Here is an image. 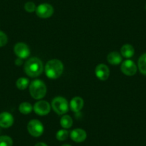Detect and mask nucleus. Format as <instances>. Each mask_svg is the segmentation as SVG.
Wrapping results in <instances>:
<instances>
[{"instance_id": "obj_1", "label": "nucleus", "mask_w": 146, "mask_h": 146, "mask_svg": "<svg viewBox=\"0 0 146 146\" xmlns=\"http://www.w3.org/2000/svg\"><path fill=\"white\" fill-rule=\"evenodd\" d=\"M44 70L42 62L37 57L29 58L25 64V72L30 78L40 76Z\"/></svg>"}, {"instance_id": "obj_2", "label": "nucleus", "mask_w": 146, "mask_h": 146, "mask_svg": "<svg viewBox=\"0 0 146 146\" xmlns=\"http://www.w3.org/2000/svg\"><path fill=\"white\" fill-rule=\"evenodd\" d=\"M64 70V65L60 60L54 59L48 61L44 67L47 77L50 79L55 80L60 78Z\"/></svg>"}, {"instance_id": "obj_3", "label": "nucleus", "mask_w": 146, "mask_h": 146, "mask_svg": "<svg viewBox=\"0 0 146 146\" xmlns=\"http://www.w3.org/2000/svg\"><path fill=\"white\" fill-rule=\"evenodd\" d=\"M29 92L34 99L40 100L46 95L47 87L42 80H35L29 85Z\"/></svg>"}, {"instance_id": "obj_4", "label": "nucleus", "mask_w": 146, "mask_h": 146, "mask_svg": "<svg viewBox=\"0 0 146 146\" xmlns=\"http://www.w3.org/2000/svg\"><path fill=\"white\" fill-rule=\"evenodd\" d=\"M52 108L57 114L64 115L68 111V102L67 100L62 97H56L52 101Z\"/></svg>"}, {"instance_id": "obj_5", "label": "nucleus", "mask_w": 146, "mask_h": 146, "mask_svg": "<svg viewBox=\"0 0 146 146\" xmlns=\"http://www.w3.org/2000/svg\"><path fill=\"white\" fill-rule=\"evenodd\" d=\"M27 130L29 134L33 137H40L43 134L44 126L38 120H32L27 125Z\"/></svg>"}, {"instance_id": "obj_6", "label": "nucleus", "mask_w": 146, "mask_h": 146, "mask_svg": "<svg viewBox=\"0 0 146 146\" xmlns=\"http://www.w3.org/2000/svg\"><path fill=\"white\" fill-rule=\"evenodd\" d=\"M54 13V8L51 5L47 3H43L36 7V14L40 18L47 19L50 17Z\"/></svg>"}, {"instance_id": "obj_7", "label": "nucleus", "mask_w": 146, "mask_h": 146, "mask_svg": "<svg viewBox=\"0 0 146 146\" xmlns=\"http://www.w3.org/2000/svg\"><path fill=\"white\" fill-rule=\"evenodd\" d=\"M50 105L48 102L44 100H40L36 102L33 107L35 113L39 115H47L50 112Z\"/></svg>"}, {"instance_id": "obj_8", "label": "nucleus", "mask_w": 146, "mask_h": 146, "mask_svg": "<svg viewBox=\"0 0 146 146\" xmlns=\"http://www.w3.org/2000/svg\"><path fill=\"white\" fill-rule=\"evenodd\" d=\"M14 52L15 54L20 59H26L30 55V50L25 43H17L14 47Z\"/></svg>"}, {"instance_id": "obj_9", "label": "nucleus", "mask_w": 146, "mask_h": 146, "mask_svg": "<svg viewBox=\"0 0 146 146\" xmlns=\"http://www.w3.org/2000/svg\"><path fill=\"white\" fill-rule=\"evenodd\" d=\"M121 71L124 75L127 76H133L137 72V66L133 60H127L121 64Z\"/></svg>"}, {"instance_id": "obj_10", "label": "nucleus", "mask_w": 146, "mask_h": 146, "mask_svg": "<svg viewBox=\"0 0 146 146\" xmlns=\"http://www.w3.org/2000/svg\"><path fill=\"white\" fill-rule=\"evenodd\" d=\"M95 75L100 80H106L110 76V70L105 64H100L95 68Z\"/></svg>"}, {"instance_id": "obj_11", "label": "nucleus", "mask_w": 146, "mask_h": 146, "mask_svg": "<svg viewBox=\"0 0 146 146\" xmlns=\"http://www.w3.org/2000/svg\"><path fill=\"white\" fill-rule=\"evenodd\" d=\"M14 123V117L9 113L3 112L0 113V127L8 128Z\"/></svg>"}, {"instance_id": "obj_12", "label": "nucleus", "mask_w": 146, "mask_h": 146, "mask_svg": "<svg viewBox=\"0 0 146 146\" xmlns=\"http://www.w3.org/2000/svg\"><path fill=\"white\" fill-rule=\"evenodd\" d=\"M70 137L73 141L76 143H82L86 139L87 133L82 129L77 128L72 130L70 133Z\"/></svg>"}, {"instance_id": "obj_13", "label": "nucleus", "mask_w": 146, "mask_h": 146, "mask_svg": "<svg viewBox=\"0 0 146 146\" xmlns=\"http://www.w3.org/2000/svg\"><path fill=\"white\" fill-rule=\"evenodd\" d=\"M70 109L72 111L78 113L82 109L84 106V100L80 97H75L70 101Z\"/></svg>"}, {"instance_id": "obj_14", "label": "nucleus", "mask_w": 146, "mask_h": 146, "mask_svg": "<svg viewBox=\"0 0 146 146\" xmlns=\"http://www.w3.org/2000/svg\"><path fill=\"white\" fill-rule=\"evenodd\" d=\"M107 60L110 64H113V65H117L123 61L121 54L117 52H112L109 53L107 57Z\"/></svg>"}, {"instance_id": "obj_15", "label": "nucleus", "mask_w": 146, "mask_h": 146, "mask_svg": "<svg viewBox=\"0 0 146 146\" xmlns=\"http://www.w3.org/2000/svg\"><path fill=\"white\" fill-rule=\"evenodd\" d=\"M120 52H121L122 56H123L125 58H130L134 55L135 50L134 47L131 44H126L121 47Z\"/></svg>"}, {"instance_id": "obj_16", "label": "nucleus", "mask_w": 146, "mask_h": 146, "mask_svg": "<svg viewBox=\"0 0 146 146\" xmlns=\"http://www.w3.org/2000/svg\"><path fill=\"white\" fill-rule=\"evenodd\" d=\"M19 110L22 114L28 115L33 110V106L29 102H24L19 105Z\"/></svg>"}, {"instance_id": "obj_17", "label": "nucleus", "mask_w": 146, "mask_h": 146, "mask_svg": "<svg viewBox=\"0 0 146 146\" xmlns=\"http://www.w3.org/2000/svg\"><path fill=\"white\" fill-rule=\"evenodd\" d=\"M137 66L140 72L146 75V53L140 56L137 62Z\"/></svg>"}, {"instance_id": "obj_18", "label": "nucleus", "mask_w": 146, "mask_h": 146, "mask_svg": "<svg viewBox=\"0 0 146 146\" xmlns=\"http://www.w3.org/2000/svg\"><path fill=\"white\" fill-rule=\"evenodd\" d=\"M73 123V120L72 117L70 115H64L62 117L61 120H60V125L62 127L65 129H68L72 127Z\"/></svg>"}, {"instance_id": "obj_19", "label": "nucleus", "mask_w": 146, "mask_h": 146, "mask_svg": "<svg viewBox=\"0 0 146 146\" xmlns=\"http://www.w3.org/2000/svg\"><path fill=\"white\" fill-rule=\"evenodd\" d=\"M29 81L26 78H20L17 80L16 86L20 90H24L29 86Z\"/></svg>"}, {"instance_id": "obj_20", "label": "nucleus", "mask_w": 146, "mask_h": 146, "mask_svg": "<svg viewBox=\"0 0 146 146\" xmlns=\"http://www.w3.org/2000/svg\"><path fill=\"white\" fill-rule=\"evenodd\" d=\"M13 141L10 137L7 135L0 136V146H12Z\"/></svg>"}, {"instance_id": "obj_21", "label": "nucleus", "mask_w": 146, "mask_h": 146, "mask_svg": "<svg viewBox=\"0 0 146 146\" xmlns=\"http://www.w3.org/2000/svg\"><path fill=\"white\" fill-rule=\"evenodd\" d=\"M68 131L63 129V130H60L57 132V134H56V137L60 141H64L68 137Z\"/></svg>"}, {"instance_id": "obj_22", "label": "nucleus", "mask_w": 146, "mask_h": 146, "mask_svg": "<svg viewBox=\"0 0 146 146\" xmlns=\"http://www.w3.org/2000/svg\"><path fill=\"white\" fill-rule=\"evenodd\" d=\"M36 7L34 2H28L25 5V9L29 13H32V12L36 11Z\"/></svg>"}, {"instance_id": "obj_23", "label": "nucleus", "mask_w": 146, "mask_h": 146, "mask_svg": "<svg viewBox=\"0 0 146 146\" xmlns=\"http://www.w3.org/2000/svg\"><path fill=\"white\" fill-rule=\"evenodd\" d=\"M8 41L7 36L6 35V34L5 32L0 31V47H4L7 44Z\"/></svg>"}, {"instance_id": "obj_24", "label": "nucleus", "mask_w": 146, "mask_h": 146, "mask_svg": "<svg viewBox=\"0 0 146 146\" xmlns=\"http://www.w3.org/2000/svg\"><path fill=\"white\" fill-rule=\"evenodd\" d=\"M15 64L17 66H20L22 64V59H20L18 57L16 60H15Z\"/></svg>"}, {"instance_id": "obj_25", "label": "nucleus", "mask_w": 146, "mask_h": 146, "mask_svg": "<svg viewBox=\"0 0 146 146\" xmlns=\"http://www.w3.org/2000/svg\"><path fill=\"white\" fill-rule=\"evenodd\" d=\"M35 146H47V145L44 143H36Z\"/></svg>"}, {"instance_id": "obj_26", "label": "nucleus", "mask_w": 146, "mask_h": 146, "mask_svg": "<svg viewBox=\"0 0 146 146\" xmlns=\"http://www.w3.org/2000/svg\"><path fill=\"white\" fill-rule=\"evenodd\" d=\"M62 146H71V145H68V144H64Z\"/></svg>"}, {"instance_id": "obj_27", "label": "nucleus", "mask_w": 146, "mask_h": 146, "mask_svg": "<svg viewBox=\"0 0 146 146\" xmlns=\"http://www.w3.org/2000/svg\"><path fill=\"white\" fill-rule=\"evenodd\" d=\"M145 9H146V6H145Z\"/></svg>"}]
</instances>
